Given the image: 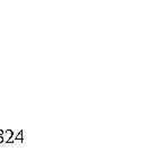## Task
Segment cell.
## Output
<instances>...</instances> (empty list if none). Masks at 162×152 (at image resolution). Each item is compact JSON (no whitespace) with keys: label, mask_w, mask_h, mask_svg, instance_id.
I'll list each match as a JSON object with an SVG mask.
<instances>
[{"label":"cell","mask_w":162,"mask_h":152,"mask_svg":"<svg viewBox=\"0 0 162 152\" xmlns=\"http://www.w3.org/2000/svg\"><path fill=\"white\" fill-rule=\"evenodd\" d=\"M4 141V137H2V135H0V142Z\"/></svg>","instance_id":"cell-2"},{"label":"cell","mask_w":162,"mask_h":152,"mask_svg":"<svg viewBox=\"0 0 162 152\" xmlns=\"http://www.w3.org/2000/svg\"><path fill=\"white\" fill-rule=\"evenodd\" d=\"M0 135H4V132L2 131H0Z\"/></svg>","instance_id":"cell-3"},{"label":"cell","mask_w":162,"mask_h":152,"mask_svg":"<svg viewBox=\"0 0 162 152\" xmlns=\"http://www.w3.org/2000/svg\"><path fill=\"white\" fill-rule=\"evenodd\" d=\"M17 139H19V140H21V139H23V132H19V134L17 135Z\"/></svg>","instance_id":"cell-1"}]
</instances>
